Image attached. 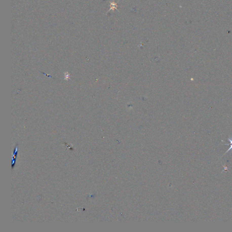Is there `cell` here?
<instances>
[{"instance_id":"cell-1","label":"cell","mask_w":232,"mask_h":232,"mask_svg":"<svg viewBox=\"0 0 232 232\" xmlns=\"http://www.w3.org/2000/svg\"><path fill=\"white\" fill-rule=\"evenodd\" d=\"M232 150V144H230V147H229V148L228 149V150H227V151L224 154V155H225L226 153H227L228 152V151H230V150ZM224 155H223V156H224Z\"/></svg>"}]
</instances>
